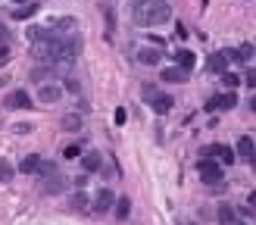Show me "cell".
I'll use <instances>...</instances> for the list:
<instances>
[{"label": "cell", "instance_id": "1f68e13d", "mask_svg": "<svg viewBox=\"0 0 256 225\" xmlns=\"http://www.w3.org/2000/svg\"><path fill=\"white\" fill-rule=\"evenodd\" d=\"M175 34H178V38H188V25H181V22H178V28H175Z\"/></svg>", "mask_w": 256, "mask_h": 225}, {"label": "cell", "instance_id": "4fadbf2b", "mask_svg": "<svg viewBox=\"0 0 256 225\" xmlns=\"http://www.w3.org/2000/svg\"><path fill=\"white\" fill-rule=\"evenodd\" d=\"M175 63H178L181 69H188V72H191V69H194V63H197V56L188 50V47H181V50H175Z\"/></svg>", "mask_w": 256, "mask_h": 225}, {"label": "cell", "instance_id": "277c9868", "mask_svg": "<svg viewBox=\"0 0 256 225\" xmlns=\"http://www.w3.org/2000/svg\"><path fill=\"white\" fill-rule=\"evenodd\" d=\"M200 153H203V157L219 160L222 166H231V163H235V147H228V144H213V147H203Z\"/></svg>", "mask_w": 256, "mask_h": 225}, {"label": "cell", "instance_id": "8fae6325", "mask_svg": "<svg viewBox=\"0 0 256 225\" xmlns=\"http://www.w3.org/2000/svg\"><path fill=\"white\" fill-rule=\"evenodd\" d=\"M162 81L181 85V81H188V69H181V66H169V69H162Z\"/></svg>", "mask_w": 256, "mask_h": 225}, {"label": "cell", "instance_id": "2e32d148", "mask_svg": "<svg viewBox=\"0 0 256 225\" xmlns=\"http://www.w3.org/2000/svg\"><path fill=\"white\" fill-rule=\"evenodd\" d=\"M38 163H41L38 153H28V157L19 163V169H22V172H28V175H34V172H38Z\"/></svg>", "mask_w": 256, "mask_h": 225}, {"label": "cell", "instance_id": "ffe728a7", "mask_svg": "<svg viewBox=\"0 0 256 225\" xmlns=\"http://www.w3.org/2000/svg\"><path fill=\"white\" fill-rule=\"evenodd\" d=\"M128 213H131V200L119 197V200H116V219H128Z\"/></svg>", "mask_w": 256, "mask_h": 225}, {"label": "cell", "instance_id": "8992f818", "mask_svg": "<svg viewBox=\"0 0 256 225\" xmlns=\"http://www.w3.org/2000/svg\"><path fill=\"white\" fill-rule=\"evenodd\" d=\"M235 153H238L241 160H247V163H256V144H253V138H250V135H241Z\"/></svg>", "mask_w": 256, "mask_h": 225}, {"label": "cell", "instance_id": "d6986e66", "mask_svg": "<svg viewBox=\"0 0 256 225\" xmlns=\"http://www.w3.org/2000/svg\"><path fill=\"white\" fill-rule=\"evenodd\" d=\"M34 13H38V3H25V6L13 9V19H16V22H22V19H31Z\"/></svg>", "mask_w": 256, "mask_h": 225}, {"label": "cell", "instance_id": "e0dca14e", "mask_svg": "<svg viewBox=\"0 0 256 225\" xmlns=\"http://www.w3.org/2000/svg\"><path fill=\"white\" fill-rule=\"evenodd\" d=\"M69 210H75V213H85V210H88V197H85V191H78V194L69 197Z\"/></svg>", "mask_w": 256, "mask_h": 225}, {"label": "cell", "instance_id": "7402d4cb", "mask_svg": "<svg viewBox=\"0 0 256 225\" xmlns=\"http://www.w3.org/2000/svg\"><path fill=\"white\" fill-rule=\"evenodd\" d=\"M222 81H225L228 91H235V88L241 85V75H238V72H228V69H225V72H222Z\"/></svg>", "mask_w": 256, "mask_h": 225}, {"label": "cell", "instance_id": "83f0119b", "mask_svg": "<svg viewBox=\"0 0 256 225\" xmlns=\"http://www.w3.org/2000/svg\"><path fill=\"white\" fill-rule=\"evenodd\" d=\"M66 88H69V91H72V94H78V91H81V85H78V81H75V78H66Z\"/></svg>", "mask_w": 256, "mask_h": 225}, {"label": "cell", "instance_id": "d6a6232c", "mask_svg": "<svg viewBox=\"0 0 256 225\" xmlns=\"http://www.w3.org/2000/svg\"><path fill=\"white\" fill-rule=\"evenodd\" d=\"M247 106H250V110H253V113H256V94H253V97H250V100H247Z\"/></svg>", "mask_w": 256, "mask_h": 225}, {"label": "cell", "instance_id": "4316f807", "mask_svg": "<svg viewBox=\"0 0 256 225\" xmlns=\"http://www.w3.org/2000/svg\"><path fill=\"white\" fill-rule=\"evenodd\" d=\"M125 119H128V113L119 106V110H116V125H125Z\"/></svg>", "mask_w": 256, "mask_h": 225}, {"label": "cell", "instance_id": "7a4b0ae2", "mask_svg": "<svg viewBox=\"0 0 256 225\" xmlns=\"http://www.w3.org/2000/svg\"><path fill=\"white\" fill-rule=\"evenodd\" d=\"M141 94H144V100L150 103V110L159 113V116H166V113L172 110V103H175L169 94H162V91L153 85V81H144V85H141Z\"/></svg>", "mask_w": 256, "mask_h": 225}, {"label": "cell", "instance_id": "e575fe53", "mask_svg": "<svg viewBox=\"0 0 256 225\" xmlns=\"http://www.w3.org/2000/svg\"><path fill=\"white\" fill-rule=\"evenodd\" d=\"M13 3H28V0H13Z\"/></svg>", "mask_w": 256, "mask_h": 225}, {"label": "cell", "instance_id": "9c48e42d", "mask_svg": "<svg viewBox=\"0 0 256 225\" xmlns=\"http://www.w3.org/2000/svg\"><path fill=\"white\" fill-rule=\"evenodd\" d=\"M6 106H9V110H28V106H31L28 91H13V94L6 97Z\"/></svg>", "mask_w": 256, "mask_h": 225}, {"label": "cell", "instance_id": "52a82bcc", "mask_svg": "<svg viewBox=\"0 0 256 225\" xmlns=\"http://www.w3.org/2000/svg\"><path fill=\"white\" fill-rule=\"evenodd\" d=\"M113 204H116V200H113V191H110V188H100L97 197H94V204H91V210H94V213H110Z\"/></svg>", "mask_w": 256, "mask_h": 225}, {"label": "cell", "instance_id": "603a6c76", "mask_svg": "<svg viewBox=\"0 0 256 225\" xmlns=\"http://www.w3.org/2000/svg\"><path fill=\"white\" fill-rule=\"evenodd\" d=\"M13 163H9V160H0V182H9V179H13Z\"/></svg>", "mask_w": 256, "mask_h": 225}, {"label": "cell", "instance_id": "6da1fadb", "mask_svg": "<svg viewBox=\"0 0 256 225\" xmlns=\"http://www.w3.org/2000/svg\"><path fill=\"white\" fill-rule=\"evenodd\" d=\"M131 16H134L137 25L153 28V25H162V22L172 19V6L166 3V0H137V3L131 6Z\"/></svg>", "mask_w": 256, "mask_h": 225}, {"label": "cell", "instance_id": "3957f363", "mask_svg": "<svg viewBox=\"0 0 256 225\" xmlns=\"http://www.w3.org/2000/svg\"><path fill=\"white\" fill-rule=\"evenodd\" d=\"M197 172H200V179H203L206 185H222V179H225L222 163L213 160V157H203L200 163H197Z\"/></svg>", "mask_w": 256, "mask_h": 225}, {"label": "cell", "instance_id": "ba28073f", "mask_svg": "<svg viewBox=\"0 0 256 225\" xmlns=\"http://www.w3.org/2000/svg\"><path fill=\"white\" fill-rule=\"evenodd\" d=\"M137 63H144V66H159V63H162V50H159V47H141V50H137Z\"/></svg>", "mask_w": 256, "mask_h": 225}, {"label": "cell", "instance_id": "7c38bea8", "mask_svg": "<svg viewBox=\"0 0 256 225\" xmlns=\"http://www.w3.org/2000/svg\"><path fill=\"white\" fill-rule=\"evenodd\" d=\"M60 128H63V132H81V113H66Z\"/></svg>", "mask_w": 256, "mask_h": 225}, {"label": "cell", "instance_id": "484cf974", "mask_svg": "<svg viewBox=\"0 0 256 225\" xmlns=\"http://www.w3.org/2000/svg\"><path fill=\"white\" fill-rule=\"evenodd\" d=\"M9 56H13L9 44H0V66H6V63H9Z\"/></svg>", "mask_w": 256, "mask_h": 225}, {"label": "cell", "instance_id": "5bb4252c", "mask_svg": "<svg viewBox=\"0 0 256 225\" xmlns=\"http://www.w3.org/2000/svg\"><path fill=\"white\" fill-rule=\"evenodd\" d=\"M231 106H238V94L235 91L219 94V97H216V110H231Z\"/></svg>", "mask_w": 256, "mask_h": 225}, {"label": "cell", "instance_id": "d4e9b609", "mask_svg": "<svg viewBox=\"0 0 256 225\" xmlns=\"http://www.w3.org/2000/svg\"><path fill=\"white\" fill-rule=\"evenodd\" d=\"M250 56H253V47H250V44H241V47H238V63L250 60Z\"/></svg>", "mask_w": 256, "mask_h": 225}, {"label": "cell", "instance_id": "f1b7e54d", "mask_svg": "<svg viewBox=\"0 0 256 225\" xmlns=\"http://www.w3.org/2000/svg\"><path fill=\"white\" fill-rule=\"evenodd\" d=\"M244 81H247V85H250V88H256V69H250V72H247V75H244Z\"/></svg>", "mask_w": 256, "mask_h": 225}, {"label": "cell", "instance_id": "836d02e7", "mask_svg": "<svg viewBox=\"0 0 256 225\" xmlns=\"http://www.w3.org/2000/svg\"><path fill=\"white\" fill-rule=\"evenodd\" d=\"M250 207H256V191H253V194H250Z\"/></svg>", "mask_w": 256, "mask_h": 225}, {"label": "cell", "instance_id": "ac0fdd59", "mask_svg": "<svg viewBox=\"0 0 256 225\" xmlns=\"http://www.w3.org/2000/svg\"><path fill=\"white\" fill-rule=\"evenodd\" d=\"M100 166H103L100 153H97V150H88V157H85V172H97Z\"/></svg>", "mask_w": 256, "mask_h": 225}, {"label": "cell", "instance_id": "cb8c5ba5", "mask_svg": "<svg viewBox=\"0 0 256 225\" xmlns=\"http://www.w3.org/2000/svg\"><path fill=\"white\" fill-rule=\"evenodd\" d=\"M81 157V147L78 144H69L66 150H63V160H78Z\"/></svg>", "mask_w": 256, "mask_h": 225}, {"label": "cell", "instance_id": "44dd1931", "mask_svg": "<svg viewBox=\"0 0 256 225\" xmlns=\"http://www.w3.org/2000/svg\"><path fill=\"white\" fill-rule=\"evenodd\" d=\"M219 222H222V225H231V222H235V210H231L228 204L219 207Z\"/></svg>", "mask_w": 256, "mask_h": 225}, {"label": "cell", "instance_id": "9a60e30c", "mask_svg": "<svg viewBox=\"0 0 256 225\" xmlns=\"http://www.w3.org/2000/svg\"><path fill=\"white\" fill-rule=\"evenodd\" d=\"M66 188V179H60V175H47V179H44V191H50V194H56V191H63Z\"/></svg>", "mask_w": 256, "mask_h": 225}, {"label": "cell", "instance_id": "30bf717a", "mask_svg": "<svg viewBox=\"0 0 256 225\" xmlns=\"http://www.w3.org/2000/svg\"><path fill=\"white\" fill-rule=\"evenodd\" d=\"M206 69H209V72H219V75H222L225 69H228V56H225L222 50H219V53H209V60H206Z\"/></svg>", "mask_w": 256, "mask_h": 225}, {"label": "cell", "instance_id": "5b68a950", "mask_svg": "<svg viewBox=\"0 0 256 225\" xmlns=\"http://www.w3.org/2000/svg\"><path fill=\"white\" fill-rule=\"evenodd\" d=\"M63 85H38V103H60Z\"/></svg>", "mask_w": 256, "mask_h": 225}, {"label": "cell", "instance_id": "f546056e", "mask_svg": "<svg viewBox=\"0 0 256 225\" xmlns=\"http://www.w3.org/2000/svg\"><path fill=\"white\" fill-rule=\"evenodd\" d=\"M13 128H16L19 135H28V132H31V125H28V122H19V125H13Z\"/></svg>", "mask_w": 256, "mask_h": 225}, {"label": "cell", "instance_id": "4dcf8cb0", "mask_svg": "<svg viewBox=\"0 0 256 225\" xmlns=\"http://www.w3.org/2000/svg\"><path fill=\"white\" fill-rule=\"evenodd\" d=\"M0 44H9V31L3 25H0Z\"/></svg>", "mask_w": 256, "mask_h": 225}]
</instances>
